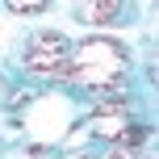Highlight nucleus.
I'll return each mask as SVG.
<instances>
[{"label": "nucleus", "instance_id": "obj_1", "mask_svg": "<svg viewBox=\"0 0 159 159\" xmlns=\"http://www.w3.org/2000/svg\"><path fill=\"white\" fill-rule=\"evenodd\" d=\"M121 63H126V55H121V46H113V42H80V46H71V55H67V67L63 71L75 80V84L92 88V92H121Z\"/></svg>", "mask_w": 159, "mask_h": 159}, {"label": "nucleus", "instance_id": "obj_2", "mask_svg": "<svg viewBox=\"0 0 159 159\" xmlns=\"http://www.w3.org/2000/svg\"><path fill=\"white\" fill-rule=\"evenodd\" d=\"M67 55H71V42H67L63 34H55V30L34 34L30 46H25V63H30L34 71H42V75H59L67 67Z\"/></svg>", "mask_w": 159, "mask_h": 159}, {"label": "nucleus", "instance_id": "obj_3", "mask_svg": "<svg viewBox=\"0 0 159 159\" xmlns=\"http://www.w3.org/2000/svg\"><path fill=\"white\" fill-rule=\"evenodd\" d=\"M126 13V0H80V21L84 25H113Z\"/></svg>", "mask_w": 159, "mask_h": 159}, {"label": "nucleus", "instance_id": "obj_4", "mask_svg": "<svg viewBox=\"0 0 159 159\" xmlns=\"http://www.w3.org/2000/svg\"><path fill=\"white\" fill-rule=\"evenodd\" d=\"M50 0H4V8H13V13H42Z\"/></svg>", "mask_w": 159, "mask_h": 159}, {"label": "nucleus", "instance_id": "obj_5", "mask_svg": "<svg viewBox=\"0 0 159 159\" xmlns=\"http://www.w3.org/2000/svg\"><path fill=\"white\" fill-rule=\"evenodd\" d=\"M105 159H138V155H126V151H113V155H105Z\"/></svg>", "mask_w": 159, "mask_h": 159}]
</instances>
